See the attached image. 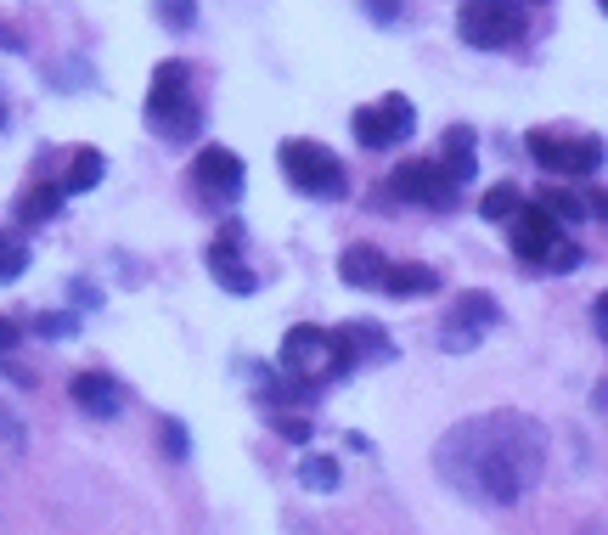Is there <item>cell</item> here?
I'll use <instances>...</instances> for the list:
<instances>
[{
    "label": "cell",
    "mask_w": 608,
    "mask_h": 535,
    "mask_svg": "<svg viewBox=\"0 0 608 535\" xmlns=\"http://www.w3.org/2000/svg\"><path fill=\"white\" fill-rule=\"evenodd\" d=\"M547 468V428L525 412H485L440 434L433 474L479 507H512Z\"/></svg>",
    "instance_id": "1"
},
{
    "label": "cell",
    "mask_w": 608,
    "mask_h": 535,
    "mask_svg": "<svg viewBox=\"0 0 608 535\" xmlns=\"http://www.w3.org/2000/svg\"><path fill=\"white\" fill-rule=\"evenodd\" d=\"M147 119L163 130V136H198L203 130V108L192 97V68L187 62H158L152 79H147Z\"/></svg>",
    "instance_id": "2"
},
{
    "label": "cell",
    "mask_w": 608,
    "mask_h": 535,
    "mask_svg": "<svg viewBox=\"0 0 608 535\" xmlns=\"http://www.w3.org/2000/svg\"><path fill=\"white\" fill-rule=\"evenodd\" d=\"M277 164L288 175V187H299L305 198H321V204H338L343 192H350V169H343V158H332L321 141H282L277 147Z\"/></svg>",
    "instance_id": "3"
},
{
    "label": "cell",
    "mask_w": 608,
    "mask_h": 535,
    "mask_svg": "<svg viewBox=\"0 0 608 535\" xmlns=\"http://www.w3.org/2000/svg\"><path fill=\"white\" fill-rule=\"evenodd\" d=\"M277 373L282 378H299L310 389H321L332 378H350V373H343V361H338V344H332L327 327H288L282 355H277Z\"/></svg>",
    "instance_id": "4"
},
{
    "label": "cell",
    "mask_w": 608,
    "mask_h": 535,
    "mask_svg": "<svg viewBox=\"0 0 608 535\" xmlns=\"http://www.w3.org/2000/svg\"><path fill=\"white\" fill-rule=\"evenodd\" d=\"M457 34L479 51H501L525 34V7L518 0H462L457 7Z\"/></svg>",
    "instance_id": "5"
},
{
    "label": "cell",
    "mask_w": 608,
    "mask_h": 535,
    "mask_svg": "<svg viewBox=\"0 0 608 535\" xmlns=\"http://www.w3.org/2000/svg\"><path fill=\"white\" fill-rule=\"evenodd\" d=\"M187 181H192L198 204L231 209V204L242 198V187H248V169H242V158H237L231 147H203V152L192 158V169H187Z\"/></svg>",
    "instance_id": "6"
},
{
    "label": "cell",
    "mask_w": 608,
    "mask_h": 535,
    "mask_svg": "<svg viewBox=\"0 0 608 535\" xmlns=\"http://www.w3.org/2000/svg\"><path fill=\"white\" fill-rule=\"evenodd\" d=\"M530 158L547 169V175H569V181H586L602 164V141L597 136H552V130H530L525 136Z\"/></svg>",
    "instance_id": "7"
},
{
    "label": "cell",
    "mask_w": 608,
    "mask_h": 535,
    "mask_svg": "<svg viewBox=\"0 0 608 535\" xmlns=\"http://www.w3.org/2000/svg\"><path fill=\"white\" fill-rule=\"evenodd\" d=\"M389 192H395V204H422V209H440V215L457 209V198H462V187L433 158H406L389 175Z\"/></svg>",
    "instance_id": "8"
},
{
    "label": "cell",
    "mask_w": 608,
    "mask_h": 535,
    "mask_svg": "<svg viewBox=\"0 0 608 535\" xmlns=\"http://www.w3.org/2000/svg\"><path fill=\"white\" fill-rule=\"evenodd\" d=\"M411 125H417V113H411V102H406V97H378V102H367V108H356V113H350L356 141H361V147H372V152L411 141Z\"/></svg>",
    "instance_id": "9"
},
{
    "label": "cell",
    "mask_w": 608,
    "mask_h": 535,
    "mask_svg": "<svg viewBox=\"0 0 608 535\" xmlns=\"http://www.w3.org/2000/svg\"><path fill=\"white\" fill-rule=\"evenodd\" d=\"M501 321V305L490 299V294H462L457 305H451V316H446V333H440V344L451 349V355H462V349H474L490 327Z\"/></svg>",
    "instance_id": "10"
},
{
    "label": "cell",
    "mask_w": 608,
    "mask_h": 535,
    "mask_svg": "<svg viewBox=\"0 0 608 535\" xmlns=\"http://www.w3.org/2000/svg\"><path fill=\"white\" fill-rule=\"evenodd\" d=\"M507 242H512V254H518V259L541 265V259H547V248L558 242V220H552L541 204H518V209L507 215Z\"/></svg>",
    "instance_id": "11"
},
{
    "label": "cell",
    "mask_w": 608,
    "mask_h": 535,
    "mask_svg": "<svg viewBox=\"0 0 608 535\" xmlns=\"http://www.w3.org/2000/svg\"><path fill=\"white\" fill-rule=\"evenodd\" d=\"M209 271H215V283H220L226 294H253V288H259V277L237 259V226H220V242L209 248Z\"/></svg>",
    "instance_id": "12"
},
{
    "label": "cell",
    "mask_w": 608,
    "mask_h": 535,
    "mask_svg": "<svg viewBox=\"0 0 608 535\" xmlns=\"http://www.w3.org/2000/svg\"><path fill=\"white\" fill-rule=\"evenodd\" d=\"M383 271H389V259L372 242H350V248L338 254V277L350 283V288H383Z\"/></svg>",
    "instance_id": "13"
},
{
    "label": "cell",
    "mask_w": 608,
    "mask_h": 535,
    "mask_svg": "<svg viewBox=\"0 0 608 535\" xmlns=\"http://www.w3.org/2000/svg\"><path fill=\"white\" fill-rule=\"evenodd\" d=\"M433 164H440L457 187H468V181H474V169H479L474 130H468V125H451V130H446V147H440V158H433Z\"/></svg>",
    "instance_id": "14"
},
{
    "label": "cell",
    "mask_w": 608,
    "mask_h": 535,
    "mask_svg": "<svg viewBox=\"0 0 608 535\" xmlns=\"http://www.w3.org/2000/svg\"><path fill=\"white\" fill-rule=\"evenodd\" d=\"M68 395H73L79 412H91V417H119V389L108 384V373H79L68 384Z\"/></svg>",
    "instance_id": "15"
},
{
    "label": "cell",
    "mask_w": 608,
    "mask_h": 535,
    "mask_svg": "<svg viewBox=\"0 0 608 535\" xmlns=\"http://www.w3.org/2000/svg\"><path fill=\"white\" fill-rule=\"evenodd\" d=\"M433 288H440V271L422 265V259L389 265V271H383V294H395V299H417V294H433Z\"/></svg>",
    "instance_id": "16"
},
{
    "label": "cell",
    "mask_w": 608,
    "mask_h": 535,
    "mask_svg": "<svg viewBox=\"0 0 608 535\" xmlns=\"http://www.w3.org/2000/svg\"><path fill=\"white\" fill-rule=\"evenodd\" d=\"M57 209H62V181H40L34 192H23V198L12 204L18 226H40V220H51Z\"/></svg>",
    "instance_id": "17"
},
{
    "label": "cell",
    "mask_w": 608,
    "mask_h": 535,
    "mask_svg": "<svg viewBox=\"0 0 608 535\" xmlns=\"http://www.w3.org/2000/svg\"><path fill=\"white\" fill-rule=\"evenodd\" d=\"M102 169H108V164H102V152H97V147H79V152H73V164H68L62 192H91V187L102 181Z\"/></svg>",
    "instance_id": "18"
},
{
    "label": "cell",
    "mask_w": 608,
    "mask_h": 535,
    "mask_svg": "<svg viewBox=\"0 0 608 535\" xmlns=\"http://www.w3.org/2000/svg\"><path fill=\"white\" fill-rule=\"evenodd\" d=\"M299 485L305 491H338V457H327V452L299 457Z\"/></svg>",
    "instance_id": "19"
},
{
    "label": "cell",
    "mask_w": 608,
    "mask_h": 535,
    "mask_svg": "<svg viewBox=\"0 0 608 535\" xmlns=\"http://www.w3.org/2000/svg\"><path fill=\"white\" fill-rule=\"evenodd\" d=\"M152 12L169 34H192L198 29V0H152Z\"/></svg>",
    "instance_id": "20"
},
{
    "label": "cell",
    "mask_w": 608,
    "mask_h": 535,
    "mask_svg": "<svg viewBox=\"0 0 608 535\" xmlns=\"http://www.w3.org/2000/svg\"><path fill=\"white\" fill-rule=\"evenodd\" d=\"M29 271V242L12 237V231H0V283H18Z\"/></svg>",
    "instance_id": "21"
},
{
    "label": "cell",
    "mask_w": 608,
    "mask_h": 535,
    "mask_svg": "<svg viewBox=\"0 0 608 535\" xmlns=\"http://www.w3.org/2000/svg\"><path fill=\"white\" fill-rule=\"evenodd\" d=\"M158 439H163V457L169 463H187L192 457V434H187L181 417H158Z\"/></svg>",
    "instance_id": "22"
},
{
    "label": "cell",
    "mask_w": 608,
    "mask_h": 535,
    "mask_svg": "<svg viewBox=\"0 0 608 535\" xmlns=\"http://www.w3.org/2000/svg\"><path fill=\"white\" fill-rule=\"evenodd\" d=\"M541 209H547L552 220H569V226H580V220H586V204H580L569 187H547V192H541Z\"/></svg>",
    "instance_id": "23"
},
{
    "label": "cell",
    "mask_w": 608,
    "mask_h": 535,
    "mask_svg": "<svg viewBox=\"0 0 608 535\" xmlns=\"http://www.w3.org/2000/svg\"><path fill=\"white\" fill-rule=\"evenodd\" d=\"M518 204H525V198H518V187H512V181H496V187L479 198V215H485V220H507Z\"/></svg>",
    "instance_id": "24"
},
{
    "label": "cell",
    "mask_w": 608,
    "mask_h": 535,
    "mask_svg": "<svg viewBox=\"0 0 608 535\" xmlns=\"http://www.w3.org/2000/svg\"><path fill=\"white\" fill-rule=\"evenodd\" d=\"M34 321H40L46 338H73V333H79V321H73L68 310H46V316H34Z\"/></svg>",
    "instance_id": "25"
},
{
    "label": "cell",
    "mask_w": 608,
    "mask_h": 535,
    "mask_svg": "<svg viewBox=\"0 0 608 535\" xmlns=\"http://www.w3.org/2000/svg\"><path fill=\"white\" fill-rule=\"evenodd\" d=\"M541 265H552V271H575V265H580V248H575V242H552Z\"/></svg>",
    "instance_id": "26"
},
{
    "label": "cell",
    "mask_w": 608,
    "mask_h": 535,
    "mask_svg": "<svg viewBox=\"0 0 608 535\" xmlns=\"http://www.w3.org/2000/svg\"><path fill=\"white\" fill-rule=\"evenodd\" d=\"M271 428L288 434V439H299V445L310 439V423H305V417H282V412H271Z\"/></svg>",
    "instance_id": "27"
},
{
    "label": "cell",
    "mask_w": 608,
    "mask_h": 535,
    "mask_svg": "<svg viewBox=\"0 0 608 535\" xmlns=\"http://www.w3.org/2000/svg\"><path fill=\"white\" fill-rule=\"evenodd\" d=\"M18 338H23V327H18L7 310H0V355H7V349H18Z\"/></svg>",
    "instance_id": "28"
},
{
    "label": "cell",
    "mask_w": 608,
    "mask_h": 535,
    "mask_svg": "<svg viewBox=\"0 0 608 535\" xmlns=\"http://www.w3.org/2000/svg\"><path fill=\"white\" fill-rule=\"evenodd\" d=\"M367 12H372L378 23H400V0H367Z\"/></svg>",
    "instance_id": "29"
},
{
    "label": "cell",
    "mask_w": 608,
    "mask_h": 535,
    "mask_svg": "<svg viewBox=\"0 0 608 535\" xmlns=\"http://www.w3.org/2000/svg\"><path fill=\"white\" fill-rule=\"evenodd\" d=\"M0 119H7V108H0Z\"/></svg>",
    "instance_id": "30"
}]
</instances>
